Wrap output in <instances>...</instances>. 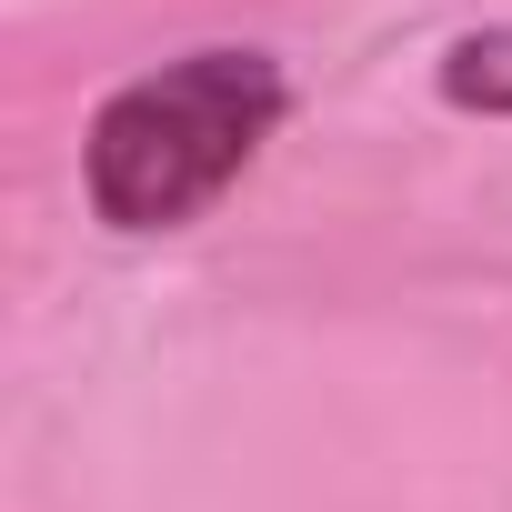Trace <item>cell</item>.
I'll list each match as a JSON object with an SVG mask.
<instances>
[{"mask_svg":"<svg viewBox=\"0 0 512 512\" xmlns=\"http://www.w3.org/2000/svg\"><path fill=\"white\" fill-rule=\"evenodd\" d=\"M292 111V81L272 51H181L141 81H121L91 111V211L111 231H181L201 221Z\"/></svg>","mask_w":512,"mask_h":512,"instance_id":"obj_1","label":"cell"},{"mask_svg":"<svg viewBox=\"0 0 512 512\" xmlns=\"http://www.w3.org/2000/svg\"><path fill=\"white\" fill-rule=\"evenodd\" d=\"M442 101L452 111H482V121H512V21L502 31H462L452 51H442Z\"/></svg>","mask_w":512,"mask_h":512,"instance_id":"obj_2","label":"cell"}]
</instances>
